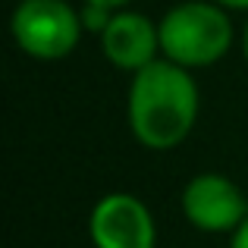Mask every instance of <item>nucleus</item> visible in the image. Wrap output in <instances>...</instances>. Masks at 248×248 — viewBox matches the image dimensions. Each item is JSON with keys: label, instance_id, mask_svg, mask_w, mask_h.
Wrapping results in <instances>:
<instances>
[{"label": "nucleus", "instance_id": "obj_6", "mask_svg": "<svg viewBox=\"0 0 248 248\" xmlns=\"http://www.w3.org/2000/svg\"><path fill=\"white\" fill-rule=\"evenodd\" d=\"M101 54L120 73L135 76L148 63L160 60V31L151 16L139 10H116L107 29L101 31Z\"/></svg>", "mask_w": 248, "mask_h": 248}, {"label": "nucleus", "instance_id": "obj_10", "mask_svg": "<svg viewBox=\"0 0 248 248\" xmlns=\"http://www.w3.org/2000/svg\"><path fill=\"white\" fill-rule=\"evenodd\" d=\"M214 3L226 6L230 13H248V0H214Z\"/></svg>", "mask_w": 248, "mask_h": 248}, {"label": "nucleus", "instance_id": "obj_7", "mask_svg": "<svg viewBox=\"0 0 248 248\" xmlns=\"http://www.w3.org/2000/svg\"><path fill=\"white\" fill-rule=\"evenodd\" d=\"M79 13H82L85 31H88V35H101V31L107 29V22L113 19L116 10H107V6H97V3H82Z\"/></svg>", "mask_w": 248, "mask_h": 248}, {"label": "nucleus", "instance_id": "obj_5", "mask_svg": "<svg viewBox=\"0 0 248 248\" xmlns=\"http://www.w3.org/2000/svg\"><path fill=\"white\" fill-rule=\"evenodd\" d=\"M91 248H157L154 211L132 192H107L88 214Z\"/></svg>", "mask_w": 248, "mask_h": 248}, {"label": "nucleus", "instance_id": "obj_9", "mask_svg": "<svg viewBox=\"0 0 248 248\" xmlns=\"http://www.w3.org/2000/svg\"><path fill=\"white\" fill-rule=\"evenodd\" d=\"M82 3H97V6H107V10H126L132 0H82Z\"/></svg>", "mask_w": 248, "mask_h": 248}, {"label": "nucleus", "instance_id": "obj_2", "mask_svg": "<svg viewBox=\"0 0 248 248\" xmlns=\"http://www.w3.org/2000/svg\"><path fill=\"white\" fill-rule=\"evenodd\" d=\"M160 57L186 69H207L220 63L236 44V25L226 6L214 0H182L157 19Z\"/></svg>", "mask_w": 248, "mask_h": 248}, {"label": "nucleus", "instance_id": "obj_11", "mask_svg": "<svg viewBox=\"0 0 248 248\" xmlns=\"http://www.w3.org/2000/svg\"><path fill=\"white\" fill-rule=\"evenodd\" d=\"M239 47H242V57H245V63H248V19H245V25H242V35H239Z\"/></svg>", "mask_w": 248, "mask_h": 248}, {"label": "nucleus", "instance_id": "obj_8", "mask_svg": "<svg viewBox=\"0 0 248 248\" xmlns=\"http://www.w3.org/2000/svg\"><path fill=\"white\" fill-rule=\"evenodd\" d=\"M230 248H248V217L236 226V232L230 236Z\"/></svg>", "mask_w": 248, "mask_h": 248}, {"label": "nucleus", "instance_id": "obj_1", "mask_svg": "<svg viewBox=\"0 0 248 248\" xmlns=\"http://www.w3.org/2000/svg\"><path fill=\"white\" fill-rule=\"evenodd\" d=\"M198 113L201 91L192 69L160 57L129 76L126 123L145 151L164 154L179 148L192 135Z\"/></svg>", "mask_w": 248, "mask_h": 248}, {"label": "nucleus", "instance_id": "obj_3", "mask_svg": "<svg viewBox=\"0 0 248 248\" xmlns=\"http://www.w3.org/2000/svg\"><path fill=\"white\" fill-rule=\"evenodd\" d=\"M13 44L31 60H66L79 47L85 25L69 0H19L10 16Z\"/></svg>", "mask_w": 248, "mask_h": 248}, {"label": "nucleus", "instance_id": "obj_4", "mask_svg": "<svg viewBox=\"0 0 248 248\" xmlns=\"http://www.w3.org/2000/svg\"><path fill=\"white\" fill-rule=\"evenodd\" d=\"M179 207L186 223L207 236H232L248 217L245 192L223 173H195L182 186Z\"/></svg>", "mask_w": 248, "mask_h": 248}]
</instances>
